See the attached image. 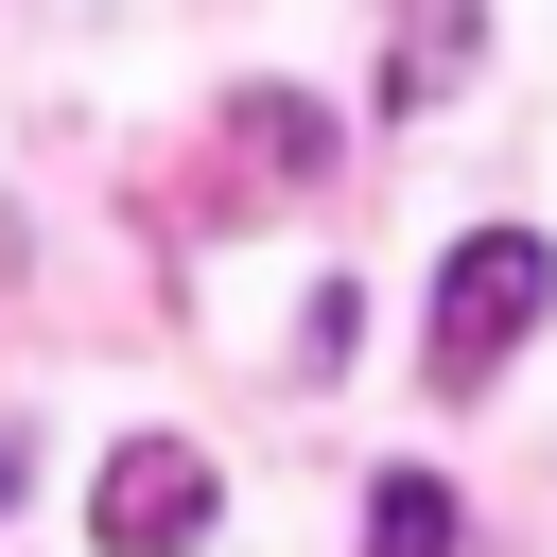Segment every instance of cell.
<instances>
[{
  "instance_id": "obj_1",
  "label": "cell",
  "mask_w": 557,
  "mask_h": 557,
  "mask_svg": "<svg viewBox=\"0 0 557 557\" xmlns=\"http://www.w3.org/2000/svg\"><path fill=\"white\" fill-rule=\"evenodd\" d=\"M540 296H557V244H540V226H470V244L435 261V400H487V383L522 366Z\"/></svg>"
},
{
  "instance_id": "obj_2",
  "label": "cell",
  "mask_w": 557,
  "mask_h": 557,
  "mask_svg": "<svg viewBox=\"0 0 557 557\" xmlns=\"http://www.w3.org/2000/svg\"><path fill=\"white\" fill-rule=\"evenodd\" d=\"M209 505H226V487H209V453H191V435H122V453H104V487H87V540H104V557H191V540H209Z\"/></svg>"
},
{
  "instance_id": "obj_3",
  "label": "cell",
  "mask_w": 557,
  "mask_h": 557,
  "mask_svg": "<svg viewBox=\"0 0 557 557\" xmlns=\"http://www.w3.org/2000/svg\"><path fill=\"white\" fill-rule=\"evenodd\" d=\"M470 52H487V0H400L383 104H400V122H418V104H453V87H470Z\"/></svg>"
},
{
  "instance_id": "obj_4",
  "label": "cell",
  "mask_w": 557,
  "mask_h": 557,
  "mask_svg": "<svg viewBox=\"0 0 557 557\" xmlns=\"http://www.w3.org/2000/svg\"><path fill=\"white\" fill-rule=\"evenodd\" d=\"M453 540H470V505H453L435 470H383V487H366V557H453Z\"/></svg>"
},
{
  "instance_id": "obj_5",
  "label": "cell",
  "mask_w": 557,
  "mask_h": 557,
  "mask_svg": "<svg viewBox=\"0 0 557 557\" xmlns=\"http://www.w3.org/2000/svg\"><path fill=\"white\" fill-rule=\"evenodd\" d=\"M226 139H244L261 174H331V104H296V87H244V104H226Z\"/></svg>"
}]
</instances>
